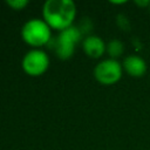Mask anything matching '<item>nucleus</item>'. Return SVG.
Wrapping results in <instances>:
<instances>
[{"mask_svg": "<svg viewBox=\"0 0 150 150\" xmlns=\"http://www.w3.org/2000/svg\"><path fill=\"white\" fill-rule=\"evenodd\" d=\"M76 13V5L71 0H47L42 6V19L52 29L59 32L74 26Z\"/></svg>", "mask_w": 150, "mask_h": 150, "instance_id": "nucleus-1", "label": "nucleus"}, {"mask_svg": "<svg viewBox=\"0 0 150 150\" xmlns=\"http://www.w3.org/2000/svg\"><path fill=\"white\" fill-rule=\"evenodd\" d=\"M21 38L30 47L39 48L47 45L52 38V28L43 19L32 18L21 28Z\"/></svg>", "mask_w": 150, "mask_h": 150, "instance_id": "nucleus-2", "label": "nucleus"}, {"mask_svg": "<svg viewBox=\"0 0 150 150\" xmlns=\"http://www.w3.org/2000/svg\"><path fill=\"white\" fill-rule=\"evenodd\" d=\"M82 39V30L71 26L59 33L55 42V53L60 60H68L74 55L76 45Z\"/></svg>", "mask_w": 150, "mask_h": 150, "instance_id": "nucleus-3", "label": "nucleus"}, {"mask_svg": "<svg viewBox=\"0 0 150 150\" xmlns=\"http://www.w3.org/2000/svg\"><path fill=\"white\" fill-rule=\"evenodd\" d=\"M93 74L98 83L103 86H112L121 80L123 75V67L118 60L108 57L95 66Z\"/></svg>", "mask_w": 150, "mask_h": 150, "instance_id": "nucleus-4", "label": "nucleus"}, {"mask_svg": "<svg viewBox=\"0 0 150 150\" xmlns=\"http://www.w3.org/2000/svg\"><path fill=\"white\" fill-rule=\"evenodd\" d=\"M49 56L47 53L40 48H33L28 50L21 61L23 71L33 77L41 76L49 68Z\"/></svg>", "mask_w": 150, "mask_h": 150, "instance_id": "nucleus-5", "label": "nucleus"}, {"mask_svg": "<svg viewBox=\"0 0 150 150\" xmlns=\"http://www.w3.org/2000/svg\"><path fill=\"white\" fill-rule=\"evenodd\" d=\"M82 49L84 54L91 59H100L107 53V43L98 35H87L82 41Z\"/></svg>", "mask_w": 150, "mask_h": 150, "instance_id": "nucleus-6", "label": "nucleus"}, {"mask_svg": "<svg viewBox=\"0 0 150 150\" xmlns=\"http://www.w3.org/2000/svg\"><path fill=\"white\" fill-rule=\"evenodd\" d=\"M123 71L131 77H142L146 71V62L143 57L136 54H130L123 59Z\"/></svg>", "mask_w": 150, "mask_h": 150, "instance_id": "nucleus-7", "label": "nucleus"}, {"mask_svg": "<svg viewBox=\"0 0 150 150\" xmlns=\"http://www.w3.org/2000/svg\"><path fill=\"white\" fill-rule=\"evenodd\" d=\"M124 53V43L118 39H112L107 43V54L110 59L117 60Z\"/></svg>", "mask_w": 150, "mask_h": 150, "instance_id": "nucleus-8", "label": "nucleus"}, {"mask_svg": "<svg viewBox=\"0 0 150 150\" xmlns=\"http://www.w3.org/2000/svg\"><path fill=\"white\" fill-rule=\"evenodd\" d=\"M6 4L14 11H21L29 2H28V0H6Z\"/></svg>", "mask_w": 150, "mask_h": 150, "instance_id": "nucleus-9", "label": "nucleus"}, {"mask_svg": "<svg viewBox=\"0 0 150 150\" xmlns=\"http://www.w3.org/2000/svg\"><path fill=\"white\" fill-rule=\"evenodd\" d=\"M135 5H137V6H139V7H150V1H148V0H137V1H135Z\"/></svg>", "mask_w": 150, "mask_h": 150, "instance_id": "nucleus-10", "label": "nucleus"}, {"mask_svg": "<svg viewBox=\"0 0 150 150\" xmlns=\"http://www.w3.org/2000/svg\"><path fill=\"white\" fill-rule=\"evenodd\" d=\"M112 5H124V4H127V1L125 0H123V1H110Z\"/></svg>", "mask_w": 150, "mask_h": 150, "instance_id": "nucleus-11", "label": "nucleus"}, {"mask_svg": "<svg viewBox=\"0 0 150 150\" xmlns=\"http://www.w3.org/2000/svg\"><path fill=\"white\" fill-rule=\"evenodd\" d=\"M149 12H150V7H149Z\"/></svg>", "mask_w": 150, "mask_h": 150, "instance_id": "nucleus-12", "label": "nucleus"}]
</instances>
